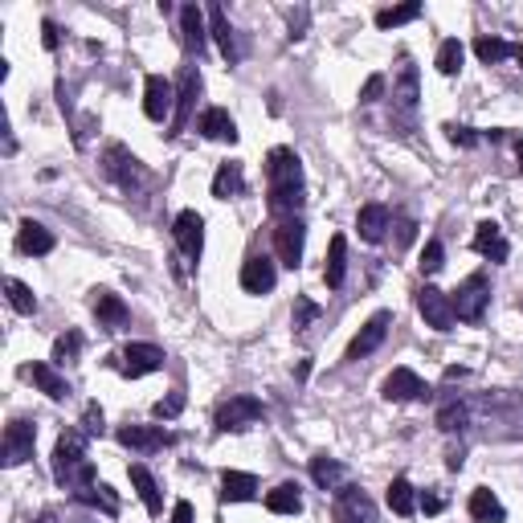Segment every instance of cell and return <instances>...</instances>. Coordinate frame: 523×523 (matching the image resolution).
Masks as SVG:
<instances>
[{"instance_id": "1", "label": "cell", "mask_w": 523, "mask_h": 523, "mask_svg": "<svg viewBox=\"0 0 523 523\" xmlns=\"http://www.w3.org/2000/svg\"><path fill=\"white\" fill-rule=\"evenodd\" d=\"M266 184H270V209L278 217H295L303 204V164L290 148H274L266 160Z\"/></svg>"}, {"instance_id": "2", "label": "cell", "mask_w": 523, "mask_h": 523, "mask_svg": "<svg viewBox=\"0 0 523 523\" xmlns=\"http://www.w3.org/2000/svg\"><path fill=\"white\" fill-rule=\"evenodd\" d=\"M54 479L62 482L65 491H82V487H95V466L86 462V442L82 434H62L54 446Z\"/></svg>"}, {"instance_id": "3", "label": "cell", "mask_w": 523, "mask_h": 523, "mask_svg": "<svg viewBox=\"0 0 523 523\" xmlns=\"http://www.w3.org/2000/svg\"><path fill=\"white\" fill-rule=\"evenodd\" d=\"M266 417V405L258 401V396H229V401H221L217 405V417H213V426L221 429V434H242V429L258 426Z\"/></svg>"}, {"instance_id": "4", "label": "cell", "mask_w": 523, "mask_h": 523, "mask_svg": "<svg viewBox=\"0 0 523 523\" xmlns=\"http://www.w3.org/2000/svg\"><path fill=\"white\" fill-rule=\"evenodd\" d=\"M450 303H454V315H458L462 323H479L482 315H487V303H491V278L482 274V270L470 274L466 282L450 295Z\"/></svg>"}, {"instance_id": "5", "label": "cell", "mask_w": 523, "mask_h": 523, "mask_svg": "<svg viewBox=\"0 0 523 523\" xmlns=\"http://www.w3.org/2000/svg\"><path fill=\"white\" fill-rule=\"evenodd\" d=\"M103 172H107L111 181L123 188V193H135L139 184L148 181V172H143V164L131 156L123 143H111L107 151H103Z\"/></svg>"}, {"instance_id": "6", "label": "cell", "mask_w": 523, "mask_h": 523, "mask_svg": "<svg viewBox=\"0 0 523 523\" xmlns=\"http://www.w3.org/2000/svg\"><path fill=\"white\" fill-rule=\"evenodd\" d=\"M303 246H307V225L299 221V217H282V221L274 225V254L282 266H299L303 262Z\"/></svg>"}, {"instance_id": "7", "label": "cell", "mask_w": 523, "mask_h": 523, "mask_svg": "<svg viewBox=\"0 0 523 523\" xmlns=\"http://www.w3.org/2000/svg\"><path fill=\"white\" fill-rule=\"evenodd\" d=\"M143 115L151 123H164L168 115H176V86L160 74H148L143 78Z\"/></svg>"}, {"instance_id": "8", "label": "cell", "mask_w": 523, "mask_h": 523, "mask_svg": "<svg viewBox=\"0 0 523 523\" xmlns=\"http://www.w3.org/2000/svg\"><path fill=\"white\" fill-rule=\"evenodd\" d=\"M417 311H421V319H426L434 331H450L454 323H458L450 295H446V290H438V287H421V290H417Z\"/></svg>"}, {"instance_id": "9", "label": "cell", "mask_w": 523, "mask_h": 523, "mask_svg": "<svg viewBox=\"0 0 523 523\" xmlns=\"http://www.w3.org/2000/svg\"><path fill=\"white\" fill-rule=\"evenodd\" d=\"M196 95H201V74H196V65H184L181 86H176V115H172V123H168V135H181V131L188 127L193 107H196Z\"/></svg>"}, {"instance_id": "10", "label": "cell", "mask_w": 523, "mask_h": 523, "mask_svg": "<svg viewBox=\"0 0 523 523\" xmlns=\"http://www.w3.org/2000/svg\"><path fill=\"white\" fill-rule=\"evenodd\" d=\"M331 515H335V523H376V503L360 487H340Z\"/></svg>"}, {"instance_id": "11", "label": "cell", "mask_w": 523, "mask_h": 523, "mask_svg": "<svg viewBox=\"0 0 523 523\" xmlns=\"http://www.w3.org/2000/svg\"><path fill=\"white\" fill-rule=\"evenodd\" d=\"M33 446H37V429L25 417H12L9 429H4V466H21L33 458Z\"/></svg>"}, {"instance_id": "12", "label": "cell", "mask_w": 523, "mask_h": 523, "mask_svg": "<svg viewBox=\"0 0 523 523\" xmlns=\"http://www.w3.org/2000/svg\"><path fill=\"white\" fill-rule=\"evenodd\" d=\"M388 327H393V311H376L373 319L356 331V340L348 343V360H364V356H373L376 348L385 343Z\"/></svg>"}, {"instance_id": "13", "label": "cell", "mask_w": 523, "mask_h": 523, "mask_svg": "<svg viewBox=\"0 0 523 523\" xmlns=\"http://www.w3.org/2000/svg\"><path fill=\"white\" fill-rule=\"evenodd\" d=\"M172 234H176V246H181V254L188 258V262H201V250H204V221H201V213L184 209V213L176 217V225H172Z\"/></svg>"}, {"instance_id": "14", "label": "cell", "mask_w": 523, "mask_h": 523, "mask_svg": "<svg viewBox=\"0 0 523 523\" xmlns=\"http://www.w3.org/2000/svg\"><path fill=\"white\" fill-rule=\"evenodd\" d=\"M429 396V385L413 368H393L385 376V401H426Z\"/></svg>"}, {"instance_id": "15", "label": "cell", "mask_w": 523, "mask_h": 523, "mask_svg": "<svg viewBox=\"0 0 523 523\" xmlns=\"http://www.w3.org/2000/svg\"><path fill=\"white\" fill-rule=\"evenodd\" d=\"M119 442L127 450H139V454H156V450L172 446L176 438L164 426H123L119 429Z\"/></svg>"}, {"instance_id": "16", "label": "cell", "mask_w": 523, "mask_h": 523, "mask_svg": "<svg viewBox=\"0 0 523 523\" xmlns=\"http://www.w3.org/2000/svg\"><path fill=\"white\" fill-rule=\"evenodd\" d=\"M119 360H123L119 368H123L127 376H148V373H160L164 368V352L156 348V343H127Z\"/></svg>"}, {"instance_id": "17", "label": "cell", "mask_w": 523, "mask_h": 523, "mask_svg": "<svg viewBox=\"0 0 523 523\" xmlns=\"http://www.w3.org/2000/svg\"><path fill=\"white\" fill-rule=\"evenodd\" d=\"M274 282H278V270L266 254L246 258V266H242V290H246V295H270Z\"/></svg>"}, {"instance_id": "18", "label": "cell", "mask_w": 523, "mask_h": 523, "mask_svg": "<svg viewBox=\"0 0 523 523\" xmlns=\"http://www.w3.org/2000/svg\"><path fill=\"white\" fill-rule=\"evenodd\" d=\"M17 250H21V254H29V258H42V254H50V250H54V234H50L42 221L25 217V221L17 225Z\"/></svg>"}, {"instance_id": "19", "label": "cell", "mask_w": 523, "mask_h": 523, "mask_svg": "<svg viewBox=\"0 0 523 523\" xmlns=\"http://www.w3.org/2000/svg\"><path fill=\"white\" fill-rule=\"evenodd\" d=\"M474 250H479L487 262H507V258H511V246H507V237H503V229L495 221H479V229H474Z\"/></svg>"}, {"instance_id": "20", "label": "cell", "mask_w": 523, "mask_h": 523, "mask_svg": "<svg viewBox=\"0 0 523 523\" xmlns=\"http://www.w3.org/2000/svg\"><path fill=\"white\" fill-rule=\"evenodd\" d=\"M95 315H98V327H107V331H119L131 319L127 303L119 299L115 290H95Z\"/></svg>"}, {"instance_id": "21", "label": "cell", "mask_w": 523, "mask_h": 523, "mask_svg": "<svg viewBox=\"0 0 523 523\" xmlns=\"http://www.w3.org/2000/svg\"><path fill=\"white\" fill-rule=\"evenodd\" d=\"M221 499L225 503H250L258 499V479L246 470H225L221 474Z\"/></svg>"}, {"instance_id": "22", "label": "cell", "mask_w": 523, "mask_h": 523, "mask_svg": "<svg viewBox=\"0 0 523 523\" xmlns=\"http://www.w3.org/2000/svg\"><path fill=\"white\" fill-rule=\"evenodd\" d=\"M25 376H29L33 385L42 388L50 401H65V396H70V385H65V376L54 373V364H29V368H25Z\"/></svg>"}, {"instance_id": "23", "label": "cell", "mask_w": 523, "mask_h": 523, "mask_svg": "<svg viewBox=\"0 0 523 523\" xmlns=\"http://www.w3.org/2000/svg\"><path fill=\"white\" fill-rule=\"evenodd\" d=\"M466 511H470V519H479V523H503V519H507V511H503L499 495H495V491H487V487H479V491H470Z\"/></svg>"}, {"instance_id": "24", "label": "cell", "mask_w": 523, "mask_h": 523, "mask_svg": "<svg viewBox=\"0 0 523 523\" xmlns=\"http://www.w3.org/2000/svg\"><path fill=\"white\" fill-rule=\"evenodd\" d=\"M388 209L385 204H364L360 213H356V229H360L364 242H385V229H388Z\"/></svg>"}, {"instance_id": "25", "label": "cell", "mask_w": 523, "mask_h": 523, "mask_svg": "<svg viewBox=\"0 0 523 523\" xmlns=\"http://www.w3.org/2000/svg\"><path fill=\"white\" fill-rule=\"evenodd\" d=\"M209 33H213L217 45H221L225 62L234 65L237 62V37H234V25H229V17H225L221 4H209Z\"/></svg>"}, {"instance_id": "26", "label": "cell", "mask_w": 523, "mask_h": 523, "mask_svg": "<svg viewBox=\"0 0 523 523\" xmlns=\"http://www.w3.org/2000/svg\"><path fill=\"white\" fill-rule=\"evenodd\" d=\"M181 33H184V50L201 58L204 54V12L196 4H184L181 9Z\"/></svg>"}, {"instance_id": "27", "label": "cell", "mask_w": 523, "mask_h": 523, "mask_svg": "<svg viewBox=\"0 0 523 523\" xmlns=\"http://www.w3.org/2000/svg\"><path fill=\"white\" fill-rule=\"evenodd\" d=\"M201 131L209 139H217V143H237V123L229 119V111H221V107H209L201 115Z\"/></svg>"}, {"instance_id": "28", "label": "cell", "mask_w": 523, "mask_h": 523, "mask_svg": "<svg viewBox=\"0 0 523 523\" xmlns=\"http://www.w3.org/2000/svg\"><path fill=\"white\" fill-rule=\"evenodd\" d=\"M343 274H348V242L335 234V237H331V246H327V266H323V282H327L331 290H340V287H343Z\"/></svg>"}, {"instance_id": "29", "label": "cell", "mask_w": 523, "mask_h": 523, "mask_svg": "<svg viewBox=\"0 0 523 523\" xmlns=\"http://www.w3.org/2000/svg\"><path fill=\"white\" fill-rule=\"evenodd\" d=\"M246 188V176H242V164L237 160H225L213 176V196L217 201H229V196H242Z\"/></svg>"}, {"instance_id": "30", "label": "cell", "mask_w": 523, "mask_h": 523, "mask_svg": "<svg viewBox=\"0 0 523 523\" xmlns=\"http://www.w3.org/2000/svg\"><path fill=\"white\" fill-rule=\"evenodd\" d=\"M127 474H131V487H135L139 499H143V507H148L151 515H160V511H164V499H160V487H156V479H151V470L135 462Z\"/></svg>"}, {"instance_id": "31", "label": "cell", "mask_w": 523, "mask_h": 523, "mask_svg": "<svg viewBox=\"0 0 523 523\" xmlns=\"http://www.w3.org/2000/svg\"><path fill=\"white\" fill-rule=\"evenodd\" d=\"M266 507L274 515H299L303 511V495L295 482H278L274 491H266Z\"/></svg>"}, {"instance_id": "32", "label": "cell", "mask_w": 523, "mask_h": 523, "mask_svg": "<svg viewBox=\"0 0 523 523\" xmlns=\"http://www.w3.org/2000/svg\"><path fill=\"white\" fill-rule=\"evenodd\" d=\"M311 479H315V487H323V491H340L343 466L335 458H327V454H319V458H311Z\"/></svg>"}, {"instance_id": "33", "label": "cell", "mask_w": 523, "mask_h": 523, "mask_svg": "<svg viewBox=\"0 0 523 523\" xmlns=\"http://www.w3.org/2000/svg\"><path fill=\"white\" fill-rule=\"evenodd\" d=\"M393 98H396V107L405 111V115H413L417 111V98L421 95H417V70L409 62L401 65V78H396V86H393Z\"/></svg>"}, {"instance_id": "34", "label": "cell", "mask_w": 523, "mask_h": 523, "mask_svg": "<svg viewBox=\"0 0 523 523\" xmlns=\"http://www.w3.org/2000/svg\"><path fill=\"white\" fill-rule=\"evenodd\" d=\"M78 503H86V507H103L107 515H119V499L115 491H111L107 482H95V487H82V491H74Z\"/></svg>"}, {"instance_id": "35", "label": "cell", "mask_w": 523, "mask_h": 523, "mask_svg": "<svg viewBox=\"0 0 523 523\" xmlns=\"http://www.w3.org/2000/svg\"><path fill=\"white\" fill-rule=\"evenodd\" d=\"M466 426H470V409L462 405V401H454V396H450L446 405L438 409V429H442V434H462Z\"/></svg>"}, {"instance_id": "36", "label": "cell", "mask_w": 523, "mask_h": 523, "mask_svg": "<svg viewBox=\"0 0 523 523\" xmlns=\"http://www.w3.org/2000/svg\"><path fill=\"white\" fill-rule=\"evenodd\" d=\"M388 507H393L396 515H413L417 511V491L409 479H393L388 482Z\"/></svg>"}, {"instance_id": "37", "label": "cell", "mask_w": 523, "mask_h": 523, "mask_svg": "<svg viewBox=\"0 0 523 523\" xmlns=\"http://www.w3.org/2000/svg\"><path fill=\"white\" fill-rule=\"evenodd\" d=\"M421 17V4L409 0V4H393V9H381L376 12V29H396V25H409Z\"/></svg>"}, {"instance_id": "38", "label": "cell", "mask_w": 523, "mask_h": 523, "mask_svg": "<svg viewBox=\"0 0 523 523\" xmlns=\"http://www.w3.org/2000/svg\"><path fill=\"white\" fill-rule=\"evenodd\" d=\"M474 54H479V62L495 65V62H503V58H511V54H515V45H511V42H503V37H487V33H482L479 42H474Z\"/></svg>"}, {"instance_id": "39", "label": "cell", "mask_w": 523, "mask_h": 523, "mask_svg": "<svg viewBox=\"0 0 523 523\" xmlns=\"http://www.w3.org/2000/svg\"><path fill=\"white\" fill-rule=\"evenodd\" d=\"M4 295H9L17 315H33V311H37V299H33V290L25 287L21 278H4Z\"/></svg>"}, {"instance_id": "40", "label": "cell", "mask_w": 523, "mask_h": 523, "mask_svg": "<svg viewBox=\"0 0 523 523\" xmlns=\"http://www.w3.org/2000/svg\"><path fill=\"white\" fill-rule=\"evenodd\" d=\"M462 58H466V50H462L458 37H450V42L438 45V70H442L446 78H454V74L462 70Z\"/></svg>"}, {"instance_id": "41", "label": "cell", "mask_w": 523, "mask_h": 523, "mask_svg": "<svg viewBox=\"0 0 523 523\" xmlns=\"http://www.w3.org/2000/svg\"><path fill=\"white\" fill-rule=\"evenodd\" d=\"M442 266H446V246L434 237V242H426V250H421V274H438Z\"/></svg>"}, {"instance_id": "42", "label": "cell", "mask_w": 523, "mask_h": 523, "mask_svg": "<svg viewBox=\"0 0 523 523\" xmlns=\"http://www.w3.org/2000/svg\"><path fill=\"white\" fill-rule=\"evenodd\" d=\"M78 352H82V335H78V331H65V335H58V343H54V360L58 364L78 360Z\"/></svg>"}, {"instance_id": "43", "label": "cell", "mask_w": 523, "mask_h": 523, "mask_svg": "<svg viewBox=\"0 0 523 523\" xmlns=\"http://www.w3.org/2000/svg\"><path fill=\"white\" fill-rule=\"evenodd\" d=\"M315 319H319V303H311V299H295V315H290L295 331H307Z\"/></svg>"}, {"instance_id": "44", "label": "cell", "mask_w": 523, "mask_h": 523, "mask_svg": "<svg viewBox=\"0 0 523 523\" xmlns=\"http://www.w3.org/2000/svg\"><path fill=\"white\" fill-rule=\"evenodd\" d=\"M181 409H184V393H168L164 401H156L151 413L160 417V421H172V417H181Z\"/></svg>"}, {"instance_id": "45", "label": "cell", "mask_w": 523, "mask_h": 523, "mask_svg": "<svg viewBox=\"0 0 523 523\" xmlns=\"http://www.w3.org/2000/svg\"><path fill=\"white\" fill-rule=\"evenodd\" d=\"M381 95H385V74H373L368 82L360 86V103H364V107H373V103H381Z\"/></svg>"}, {"instance_id": "46", "label": "cell", "mask_w": 523, "mask_h": 523, "mask_svg": "<svg viewBox=\"0 0 523 523\" xmlns=\"http://www.w3.org/2000/svg\"><path fill=\"white\" fill-rule=\"evenodd\" d=\"M446 139L454 143V148H474V143H479L474 127H458V123H450V127H446Z\"/></svg>"}, {"instance_id": "47", "label": "cell", "mask_w": 523, "mask_h": 523, "mask_svg": "<svg viewBox=\"0 0 523 523\" xmlns=\"http://www.w3.org/2000/svg\"><path fill=\"white\" fill-rule=\"evenodd\" d=\"M417 507H421V511H426V515H438L442 507H446V499H442L438 491H426V495H421V499H417Z\"/></svg>"}, {"instance_id": "48", "label": "cell", "mask_w": 523, "mask_h": 523, "mask_svg": "<svg viewBox=\"0 0 523 523\" xmlns=\"http://www.w3.org/2000/svg\"><path fill=\"white\" fill-rule=\"evenodd\" d=\"M82 426H86V434H103V409H98V405H86Z\"/></svg>"}, {"instance_id": "49", "label": "cell", "mask_w": 523, "mask_h": 523, "mask_svg": "<svg viewBox=\"0 0 523 523\" xmlns=\"http://www.w3.org/2000/svg\"><path fill=\"white\" fill-rule=\"evenodd\" d=\"M58 42H62V37H58V25L45 17V21H42V45H45V50H58Z\"/></svg>"}, {"instance_id": "50", "label": "cell", "mask_w": 523, "mask_h": 523, "mask_svg": "<svg viewBox=\"0 0 523 523\" xmlns=\"http://www.w3.org/2000/svg\"><path fill=\"white\" fill-rule=\"evenodd\" d=\"M172 523H196V515H193V503H176V507H172Z\"/></svg>"}, {"instance_id": "51", "label": "cell", "mask_w": 523, "mask_h": 523, "mask_svg": "<svg viewBox=\"0 0 523 523\" xmlns=\"http://www.w3.org/2000/svg\"><path fill=\"white\" fill-rule=\"evenodd\" d=\"M303 29H307V9L290 12V42H299V37H303Z\"/></svg>"}, {"instance_id": "52", "label": "cell", "mask_w": 523, "mask_h": 523, "mask_svg": "<svg viewBox=\"0 0 523 523\" xmlns=\"http://www.w3.org/2000/svg\"><path fill=\"white\" fill-rule=\"evenodd\" d=\"M462 462H466V454H462V450H450V454H446V466L450 470H462Z\"/></svg>"}, {"instance_id": "53", "label": "cell", "mask_w": 523, "mask_h": 523, "mask_svg": "<svg viewBox=\"0 0 523 523\" xmlns=\"http://www.w3.org/2000/svg\"><path fill=\"white\" fill-rule=\"evenodd\" d=\"M413 234H417V225L413 221H401V246H409V242H413Z\"/></svg>"}, {"instance_id": "54", "label": "cell", "mask_w": 523, "mask_h": 523, "mask_svg": "<svg viewBox=\"0 0 523 523\" xmlns=\"http://www.w3.org/2000/svg\"><path fill=\"white\" fill-rule=\"evenodd\" d=\"M515 156H519V172H523V139H515Z\"/></svg>"}, {"instance_id": "55", "label": "cell", "mask_w": 523, "mask_h": 523, "mask_svg": "<svg viewBox=\"0 0 523 523\" xmlns=\"http://www.w3.org/2000/svg\"><path fill=\"white\" fill-rule=\"evenodd\" d=\"M37 523H54V511H45V515H42V519H37Z\"/></svg>"}, {"instance_id": "56", "label": "cell", "mask_w": 523, "mask_h": 523, "mask_svg": "<svg viewBox=\"0 0 523 523\" xmlns=\"http://www.w3.org/2000/svg\"><path fill=\"white\" fill-rule=\"evenodd\" d=\"M515 58H519V65H523V42H519V45H515Z\"/></svg>"}]
</instances>
